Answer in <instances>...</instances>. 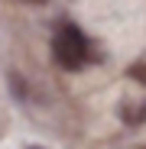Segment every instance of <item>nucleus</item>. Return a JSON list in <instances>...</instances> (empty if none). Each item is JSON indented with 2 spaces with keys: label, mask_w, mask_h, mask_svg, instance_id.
Segmentation results:
<instances>
[{
  "label": "nucleus",
  "mask_w": 146,
  "mask_h": 149,
  "mask_svg": "<svg viewBox=\"0 0 146 149\" xmlns=\"http://www.w3.org/2000/svg\"><path fill=\"white\" fill-rule=\"evenodd\" d=\"M52 58L65 71H78L91 58V42H88V36L75 23H62L55 29V36H52Z\"/></svg>",
  "instance_id": "f257e3e1"
},
{
  "label": "nucleus",
  "mask_w": 146,
  "mask_h": 149,
  "mask_svg": "<svg viewBox=\"0 0 146 149\" xmlns=\"http://www.w3.org/2000/svg\"><path fill=\"white\" fill-rule=\"evenodd\" d=\"M120 113L127 123H146V104H124Z\"/></svg>",
  "instance_id": "f03ea898"
},
{
  "label": "nucleus",
  "mask_w": 146,
  "mask_h": 149,
  "mask_svg": "<svg viewBox=\"0 0 146 149\" xmlns=\"http://www.w3.org/2000/svg\"><path fill=\"white\" fill-rule=\"evenodd\" d=\"M130 78H133V81H140V84L146 88V62H140V65H133V68H130Z\"/></svg>",
  "instance_id": "7ed1b4c3"
},
{
  "label": "nucleus",
  "mask_w": 146,
  "mask_h": 149,
  "mask_svg": "<svg viewBox=\"0 0 146 149\" xmlns=\"http://www.w3.org/2000/svg\"><path fill=\"white\" fill-rule=\"evenodd\" d=\"M26 3H45V0H26Z\"/></svg>",
  "instance_id": "20e7f679"
},
{
  "label": "nucleus",
  "mask_w": 146,
  "mask_h": 149,
  "mask_svg": "<svg viewBox=\"0 0 146 149\" xmlns=\"http://www.w3.org/2000/svg\"><path fill=\"white\" fill-rule=\"evenodd\" d=\"M29 149H39V146H29Z\"/></svg>",
  "instance_id": "39448f33"
}]
</instances>
